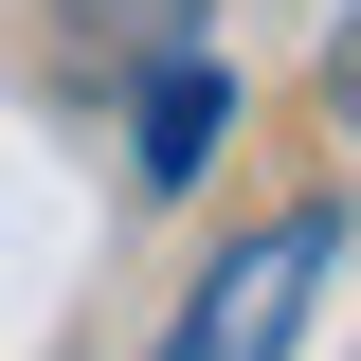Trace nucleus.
<instances>
[{
    "label": "nucleus",
    "instance_id": "nucleus-1",
    "mask_svg": "<svg viewBox=\"0 0 361 361\" xmlns=\"http://www.w3.org/2000/svg\"><path fill=\"white\" fill-rule=\"evenodd\" d=\"M325 271H343V217H325V199H307V217H253L217 271H199V289H180L163 361H289V343H307V289H325Z\"/></svg>",
    "mask_w": 361,
    "mask_h": 361
},
{
    "label": "nucleus",
    "instance_id": "nucleus-2",
    "mask_svg": "<svg viewBox=\"0 0 361 361\" xmlns=\"http://www.w3.org/2000/svg\"><path fill=\"white\" fill-rule=\"evenodd\" d=\"M217 127H235V73H217V54H145L127 163H145V180H199V163H217Z\"/></svg>",
    "mask_w": 361,
    "mask_h": 361
},
{
    "label": "nucleus",
    "instance_id": "nucleus-3",
    "mask_svg": "<svg viewBox=\"0 0 361 361\" xmlns=\"http://www.w3.org/2000/svg\"><path fill=\"white\" fill-rule=\"evenodd\" d=\"M180 18L199 0H73V37H109V54H180Z\"/></svg>",
    "mask_w": 361,
    "mask_h": 361
},
{
    "label": "nucleus",
    "instance_id": "nucleus-4",
    "mask_svg": "<svg viewBox=\"0 0 361 361\" xmlns=\"http://www.w3.org/2000/svg\"><path fill=\"white\" fill-rule=\"evenodd\" d=\"M343 127H361V37H343Z\"/></svg>",
    "mask_w": 361,
    "mask_h": 361
}]
</instances>
